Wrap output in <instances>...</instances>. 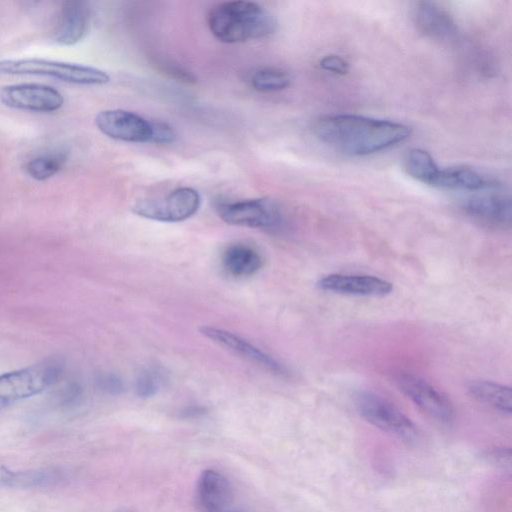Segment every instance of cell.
I'll return each mask as SVG.
<instances>
[{"label": "cell", "mask_w": 512, "mask_h": 512, "mask_svg": "<svg viewBox=\"0 0 512 512\" xmlns=\"http://www.w3.org/2000/svg\"><path fill=\"white\" fill-rule=\"evenodd\" d=\"M312 130L319 141L351 156L386 150L411 135V128L406 124L356 114L320 116L313 122Z\"/></svg>", "instance_id": "1"}, {"label": "cell", "mask_w": 512, "mask_h": 512, "mask_svg": "<svg viewBox=\"0 0 512 512\" xmlns=\"http://www.w3.org/2000/svg\"><path fill=\"white\" fill-rule=\"evenodd\" d=\"M211 33L224 43H240L273 34L277 22L263 6L252 1H227L208 13Z\"/></svg>", "instance_id": "2"}, {"label": "cell", "mask_w": 512, "mask_h": 512, "mask_svg": "<svg viewBox=\"0 0 512 512\" xmlns=\"http://www.w3.org/2000/svg\"><path fill=\"white\" fill-rule=\"evenodd\" d=\"M0 75H41L78 85H103L110 81V76L101 69L44 58L0 60Z\"/></svg>", "instance_id": "3"}, {"label": "cell", "mask_w": 512, "mask_h": 512, "mask_svg": "<svg viewBox=\"0 0 512 512\" xmlns=\"http://www.w3.org/2000/svg\"><path fill=\"white\" fill-rule=\"evenodd\" d=\"M354 405L359 415L374 427L408 443L418 440L419 430L415 423L382 396L360 390L354 395Z\"/></svg>", "instance_id": "4"}, {"label": "cell", "mask_w": 512, "mask_h": 512, "mask_svg": "<svg viewBox=\"0 0 512 512\" xmlns=\"http://www.w3.org/2000/svg\"><path fill=\"white\" fill-rule=\"evenodd\" d=\"M62 367L57 360L48 359L38 364L0 375V400L5 402L25 399L41 393L60 378Z\"/></svg>", "instance_id": "5"}, {"label": "cell", "mask_w": 512, "mask_h": 512, "mask_svg": "<svg viewBox=\"0 0 512 512\" xmlns=\"http://www.w3.org/2000/svg\"><path fill=\"white\" fill-rule=\"evenodd\" d=\"M398 389L428 417L448 425L453 422L455 410L449 398L425 379L409 373L399 372L395 376Z\"/></svg>", "instance_id": "6"}, {"label": "cell", "mask_w": 512, "mask_h": 512, "mask_svg": "<svg viewBox=\"0 0 512 512\" xmlns=\"http://www.w3.org/2000/svg\"><path fill=\"white\" fill-rule=\"evenodd\" d=\"M201 198L191 187H181L159 199H145L136 202L132 211L144 218L179 222L193 216L199 209Z\"/></svg>", "instance_id": "7"}, {"label": "cell", "mask_w": 512, "mask_h": 512, "mask_svg": "<svg viewBox=\"0 0 512 512\" xmlns=\"http://www.w3.org/2000/svg\"><path fill=\"white\" fill-rule=\"evenodd\" d=\"M218 212L222 220L230 225L278 229L283 221L278 205L268 198L242 200L224 203Z\"/></svg>", "instance_id": "8"}, {"label": "cell", "mask_w": 512, "mask_h": 512, "mask_svg": "<svg viewBox=\"0 0 512 512\" xmlns=\"http://www.w3.org/2000/svg\"><path fill=\"white\" fill-rule=\"evenodd\" d=\"M0 101L14 109L34 112H54L64 104L63 95L54 87L40 83H20L3 86Z\"/></svg>", "instance_id": "9"}, {"label": "cell", "mask_w": 512, "mask_h": 512, "mask_svg": "<svg viewBox=\"0 0 512 512\" xmlns=\"http://www.w3.org/2000/svg\"><path fill=\"white\" fill-rule=\"evenodd\" d=\"M97 128L109 138L136 143H151L153 125L140 115L123 109L100 111L95 117Z\"/></svg>", "instance_id": "10"}, {"label": "cell", "mask_w": 512, "mask_h": 512, "mask_svg": "<svg viewBox=\"0 0 512 512\" xmlns=\"http://www.w3.org/2000/svg\"><path fill=\"white\" fill-rule=\"evenodd\" d=\"M90 20L91 11L87 2H62L52 26V39L60 45H74L87 34Z\"/></svg>", "instance_id": "11"}, {"label": "cell", "mask_w": 512, "mask_h": 512, "mask_svg": "<svg viewBox=\"0 0 512 512\" xmlns=\"http://www.w3.org/2000/svg\"><path fill=\"white\" fill-rule=\"evenodd\" d=\"M324 291L342 295L382 297L393 290L391 282L373 275L332 273L317 282Z\"/></svg>", "instance_id": "12"}, {"label": "cell", "mask_w": 512, "mask_h": 512, "mask_svg": "<svg viewBox=\"0 0 512 512\" xmlns=\"http://www.w3.org/2000/svg\"><path fill=\"white\" fill-rule=\"evenodd\" d=\"M461 207L470 217L491 226L504 227L511 222V198L504 193L481 191L466 198Z\"/></svg>", "instance_id": "13"}, {"label": "cell", "mask_w": 512, "mask_h": 512, "mask_svg": "<svg viewBox=\"0 0 512 512\" xmlns=\"http://www.w3.org/2000/svg\"><path fill=\"white\" fill-rule=\"evenodd\" d=\"M200 332L219 346L275 374L282 375L287 373L285 367L277 360L230 331L211 326H202Z\"/></svg>", "instance_id": "14"}, {"label": "cell", "mask_w": 512, "mask_h": 512, "mask_svg": "<svg viewBox=\"0 0 512 512\" xmlns=\"http://www.w3.org/2000/svg\"><path fill=\"white\" fill-rule=\"evenodd\" d=\"M232 500V486L223 474L213 469H206L200 474L195 503L201 512H225Z\"/></svg>", "instance_id": "15"}, {"label": "cell", "mask_w": 512, "mask_h": 512, "mask_svg": "<svg viewBox=\"0 0 512 512\" xmlns=\"http://www.w3.org/2000/svg\"><path fill=\"white\" fill-rule=\"evenodd\" d=\"M413 18L417 28L434 40L447 42L455 39L458 33L453 17L434 2H416L413 7Z\"/></svg>", "instance_id": "16"}, {"label": "cell", "mask_w": 512, "mask_h": 512, "mask_svg": "<svg viewBox=\"0 0 512 512\" xmlns=\"http://www.w3.org/2000/svg\"><path fill=\"white\" fill-rule=\"evenodd\" d=\"M496 186L491 178L467 166L440 167L433 184V187L441 189L468 192H480Z\"/></svg>", "instance_id": "17"}, {"label": "cell", "mask_w": 512, "mask_h": 512, "mask_svg": "<svg viewBox=\"0 0 512 512\" xmlns=\"http://www.w3.org/2000/svg\"><path fill=\"white\" fill-rule=\"evenodd\" d=\"M61 478V473L58 470L51 468L12 470L10 468L0 466V487H47L60 481Z\"/></svg>", "instance_id": "18"}, {"label": "cell", "mask_w": 512, "mask_h": 512, "mask_svg": "<svg viewBox=\"0 0 512 512\" xmlns=\"http://www.w3.org/2000/svg\"><path fill=\"white\" fill-rule=\"evenodd\" d=\"M222 263L229 274L244 277L259 271L263 265V258L253 247L234 244L225 250Z\"/></svg>", "instance_id": "19"}, {"label": "cell", "mask_w": 512, "mask_h": 512, "mask_svg": "<svg viewBox=\"0 0 512 512\" xmlns=\"http://www.w3.org/2000/svg\"><path fill=\"white\" fill-rule=\"evenodd\" d=\"M468 391L478 401L503 414H511L512 391L509 386L492 381L475 380L468 384Z\"/></svg>", "instance_id": "20"}, {"label": "cell", "mask_w": 512, "mask_h": 512, "mask_svg": "<svg viewBox=\"0 0 512 512\" xmlns=\"http://www.w3.org/2000/svg\"><path fill=\"white\" fill-rule=\"evenodd\" d=\"M406 172L421 183L433 186L440 167L431 154L421 148L408 151L404 159Z\"/></svg>", "instance_id": "21"}, {"label": "cell", "mask_w": 512, "mask_h": 512, "mask_svg": "<svg viewBox=\"0 0 512 512\" xmlns=\"http://www.w3.org/2000/svg\"><path fill=\"white\" fill-rule=\"evenodd\" d=\"M66 160L67 155L63 151L43 152L27 160L24 169L31 178L43 181L56 175Z\"/></svg>", "instance_id": "22"}, {"label": "cell", "mask_w": 512, "mask_h": 512, "mask_svg": "<svg viewBox=\"0 0 512 512\" xmlns=\"http://www.w3.org/2000/svg\"><path fill=\"white\" fill-rule=\"evenodd\" d=\"M251 87L259 92H277L289 87L290 75L276 67H261L253 71L250 76Z\"/></svg>", "instance_id": "23"}, {"label": "cell", "mask_w": 512, "mask_h": 512, "mask_svg": "<svg viewBox=\"0 0 512 512\" xmlns=\"http://www.w3.org/2000/svg\"><path fill=\"white\" fill-rule=\"evenodd\" d=\"M162 379V375L157 369L142 370L135 380L136 394L142 398L154 396L161 387Z\"/></svg>", "instance_id": "24"}, {"label": "cell", "mask_w": 512, "mask_h": 512, "mask_svg": "<svg viewBox=\"0 0 512 512\" xmlns=\"http://www.w3.org/2000/svg\"><path fill=\"white\" fill-rule=\"evenodd\" d=\"M320 67L328 72L344 75L349 71V63L341 56L330 54L319 61Z\"/></svg>", "instance_id": "25"}, {"label": "cell", "mask_w": 512, "mask_h": 512, "mask_svg": "<svg viewBox=\"0 0 512 512\" xmlns=\"http://www.w3.org/2000/svg\"><path fill=\"white\" fill-rule=\"evenodd\" d=\"M152 125L153 133L151 143L167 144L175 141L176 132L167 123L152 121Z\"/></svg>", "instance_id": "26"}, {"label": "cell", "mask_w": 512, "mask_h": 512, "mask_svg": "<svg viewBox=\"0 0 512 512\" xmlns=\"http://www.w3.org/2000/svg\"><path fill=\"white\" fill-rule=\"evenodd\" d=\"M97 382L101 390L111 395H118L124 390L123 381L112 373L102 374Z\"/></svg>", "instance_id": "27"}, {"label": "cell", "mask_w": 512, "mask_h": 512, "mask_svg": "<svg viewBox=\"0 0 512 512\" xmlns=\"http://www.w3.org/2000/svg\"><path fill=\"white\" fill-rule=\"evenodd\" d=\"M486 457L498 466H510L511 450L506 447H494L487 451Z\"/></svg>", "instance_id": "28"}, {"label": "cell", "mask_w": 512, "mask_h": 512, "mask_svg": "<svg viewBox=\"0 0 512 512\" xmlns=\"http://www.w3.org/2000/svg\"><path fill=\"white\" fill-rule=\"evenodd\" d=\"M205 410L202 407H190L183 411L185 417H197L204 414Z\"/></svg>", "instance_id": "29"}, {"label": "cell", "mask_w": 512, "mask_h": 512, "mask_svg": "<svg viewBox=\"0 0 512 512\" xmlns=\"http://www.w3.org/2000/svg\"><path fill=\"white\" fill-rule=\"evenodd\" d=\"M230 512H245L243 510H235V511H230Z\"/></svg>", "instance_id": "30"}]
</instances>
